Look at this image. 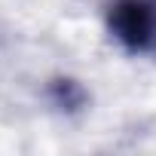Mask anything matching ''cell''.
I'll list each match as a JSON object with an SVG mask.
<instances>
[{
    "label": "cell",
    "mask_w": 156,
    "mask_h": 156,
    "mask_svg": "<svg viewBox=\"0 0 156 156\" xmlns=\"http://www.w3.org/2000/svg\"><path fill=\"white\" fill-rule=\"evenodd\" d=\"M107 28L126 52L156 55V0H113Z\"/></svg>",
    "instance_id": "obj_1"
}]
</instances>
